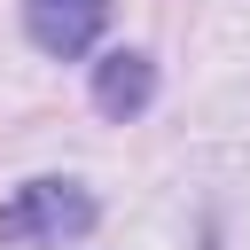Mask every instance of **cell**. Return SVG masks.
Segmentation results:
<instances>
[{"label":"cell","instance_id":"cell-2","mask_svg":"<svg viewBox=\"0 0 250 250\" xmlns=\"http://www.w3.org/2000/svg\"><path fill=\"white\" fill-rule=\"evenodd\" d=\"M102 23H109V0H23V31H31V47L55 55V62L94 55Z\"/></svg>","mask_w":250,"mask_h":250},{"label":"cell","instance_id":"cell-3","mask_svg":"<svg viewBox=\"0 0 250 250\" xmlns=\"http://www.w3.org/2000/svg\"><path fill=\"white\" fill-rule=\"evenodd\" d=\"M94 109L109 117V125H133L148 102H156V62L141 55V47H109V55H94Z\"/></svg>","mask_w":250,"mask_h":250},{"label":"cell","instance_id":"cell-1","mask_svg":"<svg viewBox=\"0 0 250 250\" xmlns=\"http://www.w3.org/2000/svg\"><path fill=\"white\" fill-rule=\"evenodd\" d=\"M94 219H102V203L78 180H23L0 203V242L8 250H62V242H86Z\"/></svg>","mask_w":250,"mask_h":250}]
</instances>
